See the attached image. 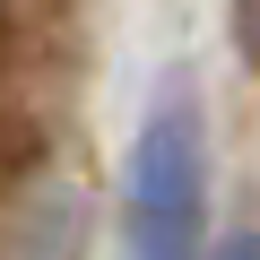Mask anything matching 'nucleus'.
Returning <instances> with one entry per match:
<instances>
[{"instance_id": "f257e3e1", "label": "nucleus", "mask_w": 260, "mask_h": 260, "mask_svg": "<svg viewBox=\"0 0 260 260\" xmlns=\"http://www.w3.org/2000/svg\"><path fill=\"white\" fill-rule=\"evenodd\" d=\"M208 243V156L200 121L165 104L121 165V251L130 260H200Z\"/></svg>"}, {"instance_id": "f03ea898", "label": "nucleus", "mask_w": 260, "mask_h": 260, "mask_svg": "<svg viewBox=\"0 0 260 260\" xmlns=\"http://www.w3.org/2000/svg\"><path fill=\"white\" fill-rule=\"evenodd\" d=\"M208 260H260V243H251V234H225V243H217Z\"/></svg>"}]
</instances>
